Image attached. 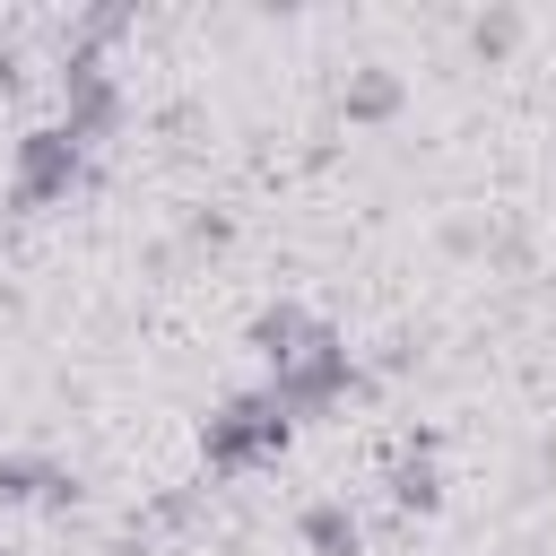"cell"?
<instances>
[{"label":"cell","instance_id":"cell-1","mask_svg":"<svg viewBox=\"0 0 556 556\" xmlns=\"http://www.w3.org/2000/svg\"><path fill=\"white\" fill-rule=\"evenodd\" d=\"M278 443H287V400H278V391L235 400L226 417H208V460H217V469H243V460H261V452H278Z\"/></svg>","mask_w":556,"mask_h":556},{"label":"cell","instance_id":"cell-4","mask_svg":"<svg viewBox=\"0 0 556 556\" xmlns=\"http://www.w3.org/2000/svg\"><path fill=\"white\" fill-rule=\"evenodd\" d=\"M391 495H400V504H434V460H426V443L391 469Z\"/></svg>","mask_w":556,"mask_h":556},{"label":"cell","instance_id":"cell-3","mask_svg":"<svg viewBox=\"0 0 556 556\" xmlns=\"http://www.w3.org/2000/svg\"><path fill=\"white\" fill-rule=\"evenodd\" d=\"M304 539H313L321 556H356V521H348L339 504H313V513H304Z\"/></svg>","mask_w":556,"mask_h":556},{"label":"cell","instance_id":"cell-2","mask_svg":"<svg viewBox=\"0 0 556 556\" xmlns=\"http://www.w3.org/2000/svg\"><path fill=\"white\" fill-rule=\"evenodd\" d=\"M70 174H78V139L70 130H35L26 156H17V200H52V191H70Z\"/></svg>","mask_w":556,"mask_h":556}]
</instances>
